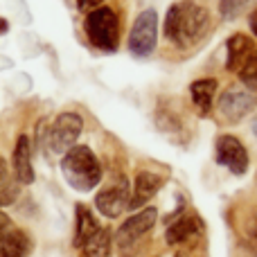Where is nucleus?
<instances>
[{"label":"nucleus","instance_id":"1","mask_svg":"<svg viewBox=\"0 0 257 257\" xmlns=\"http://www.w3.org/2000/svg\"><path fill=\"white\" fill-rule=\"evenodd\" d=\"M210 30V12L196 0H181L167 9L165 36L176 48H192Z\"/></svg>","mask_w":257,"mask_h":257},{"label":"nucleus","instance_id":"2","mask_svg":"<svg viewBox=\"0 0 257 257\" xmlns=\"http://www.w3.org/2000/svg\"><path fill=\"white\" fill-rule=\"evenodd\" d=\"M61 174L68 185L77 192H90L102 183V163L86 145H75L61 158Z\"/></svg>","mask_w":257,"mask_h":257},{"label":"nucleus","instance_id":"3","mask_svg":"<svg viewBox=\"0 0 257 257\" xmlns=\"http://www.w3.org/2000/svg\"><path fill=\"white\" fill-rule=\"evenodd\" d=\"M84 32L90 45L104 52H115L120 43V18L113 7H97L86 14Z\"/></svg>","mask_w":257,"mask_h":257},{"label":"nucleus","instance_id":"4","mask_svg":"<svg viewBox=\"0 0 257 257\" xmlns=\"http://www.w3.org/2000/svg\"><path fill=\"white\" fill-rule=\"evenodd\" d=\"M156 41H158V14L156 9H145L138 14L131 32H128V52L140 59L149 57L156 50Z\"/></svg>","mask_w":257,"mask_h":257},{"label":"nucleus","instance_id":"5","mask_svg":"<svg viewBox=\"0 0 257 257\" xmlns=\"http://www.w3.org/2000/svg\"><path fill=\"white\" fill-rule=\"evenodd\" d=\"M257 106V97L253 90H248L246 86H228L221 93L217 102V113L221 115L223 122L228 124H235L241 117L250 115Z\"/></svg>","mask_w":257,"mask_h":257},{"label":"nucleus","instance_id":"6","mask_svg":"<svg viewBox=\"0 0 257 257\" xmlns=\"http://www.w3.org/2000/svg\"><path fill=\"white\" fill-rule=\"evenodd\" d=\"M81 131H84V117L75 111H63L57 115L52 128H50V149L54 154H66L75 147V142L79 140Z\"/></svg>","mask_w":257,"mask_h":257},{"label":"nucleus","instance_id":"7","mask_svg":"<svg viewBox=\"0 0 257 257\" xmlns=\"http://www.w3.org/2000/svg\"><path fill=\"white\" fill-rule=\"evenodd\" d=\"M214 160L217 165L230 169V174L241 176V174L248 172V151H246L244 142L237 136L230 133H223L217 138V145H214Z\"/></svg>","mask_w":257,"mask_h":257},{"label":"nucleus","instance_id":"8","mask_svg":"<svg viewBox=\"0 0 257 257\" xmlns=\"http://www.w3.org/2000/svg\"><path fill=\"white\" fill-rule=\"evenodd\" d=\"M128 205H131V187L126 178H117L115 183L99 190L95 196V208L106 219H117L126 212Z\"/></svg>","mask_w":257,"mask_h":257},{"label":"nucleus","instance_id":"9","mask_svg":"<svg viewBox=\"0 0 257 257\" xmlns=\"http://www.w3.org/2000/svg\"><path fill=\"white\" fill-rule=\"evenodd\" d=\"M156 219H158L156 208H145V210H140V212L131 214V217H128L126 221L117 228V232H115L117 246H122V248L133 246L138 239H140V237H145L147 232L154 228Z\"/></svg>","mask_w":257,"mask_h":257},{"label":"nucleus","instance_id":"10","mask_svg":"<svg viewBox=\"0 0 257 257\" xmlns=\"http://www.w3.org/2000/svg\"><path fill=\"white\" fill-rule=\"evenodd\" d=\"M201 230H203V221H201L194 212L181 214V217H176V219H169L167 232H165V241H167L169 246H183L190 239L199 237Z\"/></svg>","mask_w":257,"mask_h":257},{"label":"nucleus","instance_id":"11","mask_svg":"<svg viewBox=\"0 0 257 257\" xmlns=\"http://www.w3.org/2000/svg\"><path fill=\"white\" fill-rule=\"evenodd\" d=\"M165 185V176L160 172H151V169H140L136 174V183H133L131 192V205L128 210H136L140 205H145L149 199H154L160 192V187Z\"/></svg>","mask_w":257,"mask_h":257},{"label":"nucleus","instance_id":"12","mask_svg":"<svg viewBox=\"0 0 257 257\" xmlns=\"http://www.w3.org/2000/svg\"><path fill=\"white\" fill-rule=\"evenodd\" d=\"M32 253V239L14 223L0 228V257H27Z\"/></svg>","mask_w":257,"mask_h":257},{"label":"nucleus","instance_id":"13","mask_svg":"<svg viewBox=\"0 0 257 257\" xmlns=\"http://www.w3.org/2000/svg\"><path fill=\"white\" fill-rule=\"evenodd\" d=\"M12 165H14V178H16V183H21V185H32L34 183L32 147H30V138L27 136H18L16 147H14Z\"/></svg>","mask_w":257,"mask_h":257},{"label":"nucleus","instance_id":"14","mask_svg":"<svg viewBox=\"0 0 257 257\" xmlns=\"http://www.w3.org/2000/svg\"><path fill=\"white\" fill-rule=\"evenodd\" d=\"M226 52H228L226 68L230 72H239L257 50H255V43L246 34H232L230 39L226 41Z\"/></svg>","mask_w":257,"mask_h":257},{"label":"nucleus","instance_id":"15","mask_svg":"<svg viewBox=\"0 0 257 257\" xmlns=\"http://www.w3.org/2000/svg\"><path fill=\"white\" fill-rule=\"evenodd\" d=\"M75 214L77 217H75V237H72V246H75V248H84L86 241H88L102 226H99L95 214L90 212L84 203H77Z\"/></svg>","mask_w":257,"mask_h":257},{"label":"nucleus","instance_id":"16","mask_svg":"<svg viewBox=\"0 0 257 257\" xmlns=\"http://www.w3.org/2000/svg\"><path fill=\"white\" fill-rule=\"evenodd\" d=\"M217 88H219V81L208 77V79H196L192 81L190 86V95H192V104L196 106V111L201 115H210L214 106V95H217Z\"/></svg>","mask_w":257,"mask_h":257},{"label":"nucleus","instance_id":"17","mask_svg":"<svg viewBox=\"0 0 257 257\" xmlns=\"http://www.w3.org/2000/svg\"><path fill=\"white\" fill-rule=\"evenodd\" d=\"M111 246H113V232L111 228H99L81 248L84 257H108L111 255Z\"/></svg>","mask_w":257,"mask_h":257},{"label":"nucleus","instance_id":"18","mask_svg":"<svg viewBox=\"0 0 257 257\" xmlns=\"http://www.w3.org/2000/svg\"><path fill=\"white\" fill-rule=\"evenodd\" d=\"M16 194H18V185L12 181V176H9L7 160L0 156V205L14 203Z\"/></svg>","mask_w":257,"mask_h":257},{"label":"nucleus","instance_id":"19","mask_svg":"<svg viewBox=\"0 0 257 257\" xmlns=\"http://www.w3.org/2000/svg\"><path fill=\"white\" fill-rule=\"evenodd\" d=\"M255 0H219V14L223 21H235L246 12Z\"/></svg>","mask_w":257,"mask_h":257},{"label":"nucleus","instance_id":"20","mask_svg":"<svg viewBox=\"0 0 257 257\" xmlns=\"http://www.w3.org/2000/svg\"><path fill=\"white\" fill-rule=\"evenodd\" d=\"M237 75H239V81L248 90H257V52L246 61V66L241 68Z\"/></svg>","mask_w":257,"mask_h":257},{"label":"nucleus","instance_id":"21","mask_svg":"<svg viewBox=\"0 0 257 257\" xmlns=\"http://www.w3.org/2000/svg\"><path fill=\"white\" fill-rule=\"evenodd\" d=\"M102 3L104 0H77V9L88 14V12H93V9H97Z\"/></svg>","mask_w":257,"mask_h":257},{"label":"nucleus","instance_id":"22","mask_svg":"<svg viewBox=\"0 0 257 257\" xmlns=\"http://www.w3.org/2000/svg\"><path fill=\"white\" fill-rule=\"evenodd\" d=\"M248 27H250V32H253V36L257 39V9H253V12H250V16H248Z\"/></svg>","mask_w":257,"mask_h":257},{"label":"nucleus","instance_id":"23","mask_svg":"<svg viewBox=\"0 0 257 257\" xmlns=\"http://www.w3.org/2000/svg\"><path fill=\"white\" fill-rule=\"evenodd\" d=\"M7 30H9V23L5 18H0V34H7Z\"/></svg>","mask_w":257,"mask_h":257},{"label":"nucleus","instance_id":"24","mask_svg":"<svg viewBox=\"0 0 257 257\" xmlns=\"http://www.w3.org/2000/svg\"><path fill=\"white\" fill-rule=\"evenodd\" d=\"M7 223H9V217L3 212V210H0V228H3V226H7Z\"/></svg>","mask_w":257,"mask_h":257},{"label":"nucleus","instance_id":"25","mask_svg":"<svg viewBox=\"0 0 257 257\" xmlns=\"http://www.w3.org/2000/svg\"><path fill=\"white\" fill-rule=\"evenodd\" d=\"M174 257H190V255H187V253H176Z\"/></svg>","mask_w":257,"mask_h":257}]
</instances>
